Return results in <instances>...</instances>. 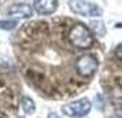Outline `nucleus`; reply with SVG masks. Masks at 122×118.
<instances>
[{
	"label": "nucleus",
	"instance_id": "obj_6",
	"mask_svg": "<svg viewBox=\"0 0 122 118\" xmlns=\"http://www.w3.org/2000/svg\"><path fill=\"white\" fill-rule=\"evenodd\" d=\"M33 12H34L33 6L26 4V3H19V4H12L8 8L7 15L14 18V19H28V18H32Z\"/></svg>",
	"mask_w": 122,
	"mask_h": 118
},
{
	"label": "nucleus",
	"instance_id": "obj_13",
	"mask_svg": "<svg viewBox=\"0 0 122 118\" xmlns=\"http://www.w3.org/2000/svg\"><path fill=\"white\" fill-rule=\"evenodd\" d=\"M112 118H122V113H118V114H115Z\"/></svg>",
	"mask_w": 122,
	"mask_h": 118
},
{
	"label": "nucleus",
	"instance_id": "obj_5",
	"mask_svg": "<svg viewBox=\"0 0 122 118\" xmlns=\"http://www.w3.org/2000/svg\"><path fill=\"white\" fill-rule=\"evenodd\" d=\"M92 108V103L89 99L82 97V99H78L76 102H71L69 104H65L62 107V113L67 115V117L71 118H78V117H84L86 115Z\"/></svg>",
	"mask_w": 122,
	"mask_h": 118
},
{
	"label": "nucleus",
	"instance_id": "obj_3",
	"mask_svg": "<svg viewBox=\"0 0 122 118\" xmlns=\"http://www.w3.org/2000/svg\"><path fill=\"white\" fill-rule=\"evenodd\" d=\"M69 8L71 12L88 18H100L103 15V8L88 0H69Z\"/></svg>",
	"mask_w": 122,
	"mask_h": 118
},
{
	"label": "nucleus",
	"instance_id": "obj_12",
	"mask_svg": "<svg viewBox=\"0 0 122 118\" xmlns=\"http://www.w3.org/2000/svg\"><path fill=\"white\" fill-rule=\"evenodd\" d=\"M48 118H59V117H58V115H56L55 113H51L50 115H48Z\"/></svg>",
	"mask_w": 122,
	"mask_h": 118
},
{
	"label": "nucleus",
	"instance_id": "obj_7",
	"mask_svg": "<svg viewBox=\"0 0 122 118\" xmlns=\"http://www.w3.org/2000/svg\"><path fill=\"white\" fill-rule=\"evenodd\" d=\"M33 8L40 15H51L58 8V0H34Z\"/></svg>",
	"mask_w": 122,
	"mask_h": 118
},
{
	"label": "nucleus",
	"instance_id": "obj_8",
	"mask_svg": "<svg viewBox=\"0 0 122 118\" xmlns=\"http://www.w3.org/2000/svg\"><path fill=\"white\" fill-rule=\"evenodd\" d=\"M89 29H91V30H93V32L97 34L99 37L104 36V33H106L104 23H103V21H102V19H99V18H97L96 21H92V22H91V25H89Z\"/></svg>",
	"mask_w": 122,
	"mask_h": 118
},
{
	"label": "nucleus",
	"instance_id": "obj_10",
	"mask_svg": "<svg viewBox=\"0 0 122 118\" xmlns=\"http://www.w3.org/2000/svg\"><path fill=\"white\" fill-rule=\"evenodd\" d=\"M17 19H0V29L1 30H12L17 28Z\"/></svg>",
	"mask_w": 122,
	"mask_h": 118
},
{
	"label": "nucleus",
	"instance_id": "obj_2",
	"mask_svg": "<svg viewBox=\"0 0 122 118\" xmlns=\"http://www.w3.org/2000/svg\"><path fill=\"white\" fill-rule=\"evenodd\" d=\"M67 41L78 50H88L93 45L95 39L92 30L86 25L78 22L74 23L70 28L69 33H67Z\"/></svg>",
	"mask_w": 122,
	"mask_h": 118
},
{
	"label": "nucleus",
	"instance_id": "obj_9",
	"mask_svg": "<svg viewBox=\"0 0 122 118\" xmlns=\"http://www.w3.org/2000/svg\"><path fill=\"white\" fill-rule=\"evenodd\" d=\"M21 106H22V110L26 114H33L34 110H36V106H34V102L28 97V96H25L22 97V100H21Z\"/></svg>",
	"mask_w": 122,
	"mask_h": 118
},
{
	"label": "nucleus",
	"instance_id": "obj_11",
	"mask_svg": "<svg viewBox=\"0 0 122 118\" xmlns=\"http://www.w3.org/2000/svg\"><path fill=\"white\" fill-rule=\"evenodd\" d=\"M115 55H117V58H118V59L122 62V43L115 48Z\"/></svg>",
	"mask_w": 122,
	"mask_h": 118
},
{
	"label": "nucleus",
	"instance_id": "obj_4",
	"mask_svg": "<svg viewBox=\"0 0 122 118\" xmlns=\"http://www.w3.org/2000/svg\"><path fill=\"white\" fill-rule=\"evenodd\" d=\"M99 67V62H97V59L95 58L93 55H91V54H85V55H81L80 58L76 59V62H74V69H76V72H77L78 76H81V77H92L95 73H96V70Z\"/></svg>",
	"mask_w": 122,
	"mask_h": 118
},
{
	"label": "nucleus",
	"instance_id": "obj_1",
	"mask_svg": "<svg viewBox=\"0 0 122 118\" xmlns=\"http://www.w3.org/2000/svg\"><path fill=\"white\" fill-rule=\"evenodd\" d=\"M17 114V99L8 81L0 74V118H14Z\"/></svg>",
	"mask_w": 122,
	"mask_h": 118
},
{
	"label": "nucleus",
	"instance_id": "obj_14",
	"mask_svg": "<svg viewBox=\"0 0 122 118\" xmlns=\"http://www.w3.org/2000/svg\"><path fill=\"white\" fill-rule=\"evenodd\" d=\"M21 118H22V117H21Z\"/></svg>",
	"mask_w": 122,
	"mask_h": 118
}]
</instances>
